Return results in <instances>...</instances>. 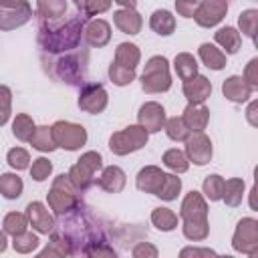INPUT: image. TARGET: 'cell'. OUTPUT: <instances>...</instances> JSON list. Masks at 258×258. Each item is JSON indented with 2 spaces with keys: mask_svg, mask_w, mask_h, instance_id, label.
Wrapping results in <instances>:
<instances>
[{
  "mask_svg": "<svg viewBox=\"0 0 258 258\" xmlns=\"http://www.w3.org/2000/svg\"><path fill=\"white\" fill-rule=\"evenodd\" d=\"M109 79H111L113 85L125 87V85H131V83L135 81V71L125 69V67L117 64V62H111V64H109Z\"/></svg>",
  "mask_w": 258,
  "mask_h": 258,
  "instance_id": "cell-44",
  "label": "cell"
},
{
  "mask_svg": "<svg viewBox=\"0 0 258 258\" xmlns=\"http://www.w3.org/2000/svg\"><path fill=\"white\" fill-rule=\"evenodd\" d=\"M22 189H24V181L20 175L16 173H0V194L6 198V200H18L22 196Z\"/></svg>",
  "mask_w": 258,
  "mask_h": 258,
  "instance_id": "cell-32",
  "label": "cell"
},
{
  "mask_svg": "<svg viewBox=\"0 0 258 258\" xmlns=\"http://www.w3.org/2000/svg\"><path fill=\"white\" fill-rule=\"evenodd\" d=\"M181 232L191 242H202L210 236V222H181Z\"/></svg>",
  "mask_w": 258,
  "mask_h": 258,
  "instance_id": "cell-40",
  "label": "cell"
},
{
  "mask_svg": "<svg viewBox=\"0 0 258 258\" xmlns=\"http://www.w3.org/2000/svg\"><path fill=\"white\" fill-rule=\"evenodd\" d=\"M173 71H175V75L183 83L189 81V79H194V77H198V60H196V56L189 54V52L175 54V58H173Z\"/></svg>",
  "mask_w": 258,
  "mask_h": 258,
  "instance_id": "cell-30",
  "label": "cell"
},
{
  "mask_svg": "<svg viewBox=\"0 0 258 258\" xmlns=\"http://www.w3.org/2000/svg\"><path fill=\"white\" fill-rule=\"evenodd\" d=\"M12 115V91L6 85H0V127L8 123Z\"/></svg>",
  "mask_w": 258,
  "mask_h": 258,
  "instance_id": "cell-47",
  "label": "cell"
},
{
  "mask_svg": "<svg viewBox=\"0 0 258 258\" xmlns=\"http://www.w3.org/2000/svg\"><path fill=\"white\" fill-rule=\"evenodd\" d=\"M218 254L206 246H185L179 250V258H216Z\"/></svg>",
  "mask_w": 258,
  "mask_h": 258,
  "instance_id": "cell-49",
  "label": "cell"
},
{
  "mask_svg": "<svg viewBox=\"0 0 258 258\" xmlns=\"http://www.w3.org/2000/svg\"><path fill=\"white\" fill-rule=\"evenodd\" d=\"M228 12V2L226 0H204L198 4V10L194 14V20L202 28H212L224 20Z\"/></svg>",
  "mask_w": 258,
  "mask_h": 258,
  "instance_id": "cell-13",
  "label": "cell"
},
{
  "mask_svg": "<svg viewBox=\"0 0 258 258\" xmlns=\"http://www.w3.org/2000/svg\"><path fill=\"white\" fill-rule=\"evenodd\" d=\"M131 258H159V250L151 242H139L133 246Z\"/></svg>",
  "mask_w": 258,
  "mask_h": 258,
  "instance_id": "cell-50",
  "label": "cell"
},
{
  "mask_svg": "<svg viewBox=\"0 0 258 258\" xmlns=\"http://www.w3.org/2000/svg\"><path fill=\"white\" fill-rule=\"evenodd\" d=\"M149 26H151V30H153L155 34H159V36H169V34H173V30H175V16H173L169 10H165V8H157V10H153V14L149 16Z\"/></svg>",
  "mask_w": 258,
  "mask_h": 258,
  "instance_id": "cell-26",
  "label": "cell"
},
{
  "mask_svg": "<svg viewBox=\"0 0 258 258\" xmlns=\"http://www.w3.org/2000/svg\"><path fill=\"white\" fill-rule=\"evenodd\" d=\"M179 191H181V179L175 173H165V179H163L161 189L157 191V198H161L165 202H173Z\"/></svg>",
  "mask_w": 258,
  "mask_h": 258,
  "instance_id": "cell-42",
  "label": "cell"
},
{
  "mask_svg": "<svg viewBox=\"0 0 258 258\" xmlns=\"http://www.w3.org/2000/svg\"><path fill=\"white\" fill-rule=\"evenodd\" d=\"M137 125L143 127L147 133H157L163 129L167 117H165V109L163 105L155 103V101H147L139 107V113H137Z\"/></svg>",
  "mask_w": 258,
  "mask_h": 258,
  "instance_id": "cell-15",
  "label": "cell"
},
{
  "mask_svg": "<svg viewBox=\"0 0 258 258\" xmlns=\"http://www.w3.org/2000/svg\"><path fill=\"white\" fill-rule=\"evenodd\" d=\"M36 258H67L60 250H56L52 244H48V246H44L38 254H36Z\"/></svg>",
  "mask_w": 258,
  "mask_h": 258,
  "instance_id": "cell-53",
  "label": "cell"
},
{
  "mask_svg": "<svg viewBox=\"0 0 258 258\" xmlns=\"http://www.w3.org/2000/svg\"><path fill=\"white\" fill-rule=\"evenodd\" d=\"M244 81H246V85L254 91V89H258V58L254 56V58H250L248 60V64H246V69H244V77H242Z\"/></svg>",
  "mask_w": 258,
  "mask_h": 258,
  "instance_id": "cell-51",
  "label": "cell"
},
{
  "mask_svg": "<svg viewBox=\"0 0 258 258\" xmlns=\"http://www.w3.org/2000/svg\"><path fill=\"white\" fill-rule=\"evenodd\" d=\"M56 147L67 151H77L87 143V129L73 121H56L50 125Z\"/></svg>",
  "mask_w": 258,
  "mask_h": 258,
  "instance_id": "cell-8",
  "label": "cell"
},
{
  "mask_svg": "<svg viewBox=\"0 0 258 258\" xmlns=\"http://www.w3.org/2000/svg\"><path fill=\"white\" fill-rule=\"evenodd\" d=\"M32 18V4L26 0H0V30H14Z\"/></svg>",
  "mask_w": 258,
  "mask_h": 258,
  "instance_id": "cell-9",
  "label": "cell"
},
{
  "mask_svg": "<svg viewBox=\"0 0 258 258\" xmlns=\"http://www.w3.org/2000/svg\"><path fill=\"white\" fill-rule=\"evenodd\" d=\"M198 54H200L202 62H204L208 69H212V71H222V69L226 67V54H224L216 44H210V42L200 44Z\"/></svg>",
  "mask_w": 258,
  "mask_h": 258,
  "instance_id": "cell-28",
  "label": "cell"
},
{
  "mask_svg": "<svg viewBox=\"0 0 258 258\" xmlns=\"http://www.w3.org/2000/svg\"><path fill=\"white\" fill-rule=\"evenodd\" d=\"M163 129H165V133H167V137H169L171 141H185V139L191 135L181 117H171V119H167L165 125H163Z\"/></svg>",
  "mask_w": 258,
  "mask_h": 258,
  "instance_id": "cell-41",
  "label": "cell"
},
{
  "mask_svg": "<svg viewBox=\"0 0 258 258\" xmlns=\"http://www.w3.org/2000/svg\"><path fill=\"white\" fill-rule=\"evenodd\" d=\"M28 169H30V177H32L34 181H44V179H48V175L52 173V163H50L46 157H36Z\"/></svg>",
  "mask_w": 258,
  "mask_h": 258,
  "instance_id": "cell-46",
  "label": "cell"
},
{
  "mask_svg": "<svg viewBox=\"0 0 258 258\" xmlns=\"http://www.w3.org/2000/svg\"><path fill=\"white\" fill-rule=\"evenodd\" d=\"M30 145L42 153H50L56 149V143H54V137H52V129L48 125H40L36 127L32 139H30Z\"/></svg>",
  "mask_w": 258,
  "mask_h": 258,
  "instance_id": "cell-36",
  "label": "cell"
},
{
  "mask_svg": "<svg viewBox=\"0 0 258 258\" xmlns=\"http://www.w3.org/2000/svg\"><path fill=\"white\" fill-rule=\"evenodd\" d=\"M147 139H149V133L143 127L129 125L125 129L115 131L109 137V149L115 155H129V153H135V151L143 149L147 145Z\"/></svg>",
  "mask_w": 258,
  "mask_h": 258,
  "instance_id": "cell-7",
  "label": "cell"
},
{
  "mask_svg": "<svg viewBox=\"0 0 258 258\" xmlns=\"http://www.w3.org/2000/svg\"><path fill=\"white\" fill-rule=\"evenodd\" d=\"M83 38H85V42L89 46L103 48L111 40V24L107 20H103V18H91L85 24Z\"/></svg>",
  "mask_w": 258,
  "mask_h": 258,
  "instance_id": "cell-17",
  "label": "cell"
},
{
  "mask_svg": "<svg viewBox=\"0 0 258 258\" xmlns=\"http://www.w3.org/2000/svg\"><path fill=\"white\" fill-rule=\"evenodd\" d=\"M85 258H117V252L109 242H103V244L91 246L85 252Z\"/></svg>",
  "mask_w": 258,
  "mask_h": 258,
  "instance_id": "cell-48",
  "label": "cell"
},
{
  "mask_svg": "<svg viewBox=\"0 0 258 258\" xmlns=\"http://www.w3.org/2000/svg\"><path fill=\"white\" fill-rule=\"evenodd\" d=\"M85 24H87V18L81 14H73L69 18H60L54 22H40L36 42L42 54L58 56V54L73 52L75 48H79L83 40Z\"/></svg>",
  "mask_w": 258,
  "mask_h": 258,
  "instance_id": "cell-2",
  "label": "cell"
},
{
  "mask_svg": "<svg viewBox=\"0 0 258 258\" xmlns=\"http://www.w3.org/2000/svg\"><path fill=\"white\" fill-rule=\"evenodd\" d=\"M181 119L189 133H204V129L210 123V109L206 105H187L183 109Z\"/></svg>",
  "mask_w": 258,
  "mask_h": 258,
  "instance_id": "cell-21",
  "label": "cell"
},
{
  "mask_svg": "<svg viewBox=\"0 0 258 258\" xmlns=\"http://www.w3.org/2000/svg\"><path fill=\"white\" fill-rule=\"evenodd\" d=\"M216 258H234V256H230V254H222V256H216Z\"/></svg>",
  "mask_w": 258,
  "mask_h": 258,
  "instance_id": "cell-58",
  "label": "cell"
},
{
  "mask_svg": "<svg viewBox=\"0 0 258 258\" xmlns=\"http://www.w3.org/2000/svg\"><path fill=\"white\" fill-rule=\"evenodd\" d=\"M202 189H204V198L210 200V202H220L222 200V191H224V177L218 175V173H210L206 175L204 183H202Z\"/></svg>",
  "mask_w": 258,
  "mask_h": 258,
  "instance_id": "cell-39",
  "label": "cell"
},
{
  "mask_svg": "<svg viewBox=\"0 0 258 258\" xmlns=\"http://www.w3.org/2000/svg\"><path fill=\"white\" fill-rule=\"evenodd\" d=\"M113 22L125 34H139L143 26V18L135 8H117L113 14Z\"/></svg>",
  "mask_w": 258,
  "mask_h": 258,
  "instance_id": "cell-22",
  "label": "cell"
},
{
  "mask_svg": "<svg viewBox=\"0 0 258 258\" xmlns=\"http://www.w3.org/2000/svg\"><path fill=\"white\" fill-rule=\"evenodd\" d=\"M26 228H28V220H26V214L22 212H8L2 220V232L12 238L18 234H24Z\"/></svg>",
  "mask_w": 258,
  "mask_h": 258,
  "instance_id": "cell-35",
  "label": "cell"
},
{
  "mask_svg": "<svg viewBox=\"0 0 258 258\" xmlns=\"http://www.w3.org/2000/svg\"><path fill=\"white\" fill-rule=\"evenodd\" d=\"M103 169V157L99 151H87L83 153L77 163L69 169V179L71 183L75 185V189L81 194V191H87L93 183H95V175L97 171Z\"/></svg>",
  "mask_w": 258,
  "mask_h": 258,
  "instance_id": "cell-6",
  "label": "cell"
},
{
  "mask_svg": "<svg viewBox=\"0 0 258 258\" xmlns=\"http://www.w3.org/2000/svg\"><path fill=\"white\" fill-rule=\"evenodd\" d=\"M248 258H258V252H252V254H248Z\"/></svg>",
  "mask_w": 258,
  "mask_h": 258,
  "instance_id": "cell-57",
  "label": "cell"
},
{
  "mask_svg": "<svg viewBox=\"0 0 258 258\" xmlns=\"http://www.w3.org/2000/svg\"><path fill=\"white\" fill-rule=\"evenodd\" d=\"M238 26L240 32L248 38H252L256 42V30H258V10L256 8H248L238 16ZM240 34V36H242Z\"/></svg>",
  "mask_w": 258,
  "mask_h": 258,
  "instance_id": "cell-38",
  "label": "cell"
},
{
  "mask_svg": "<svg viewBox=\"0 0 258 258\" xmlns=\"http://www.w3.org/2000/svg\"><path fill=\"white\" fill-rule=\"evenodd\" d=\"M214 40L224 54H236L242 44V36L234 26H222L214 32Z\"/></svg>",
  "mask_w": 258,
  "mask_h": 258,
  "instance_id": "cell-25",
  "label": "cell"
},
{
  "mask_svg": "<svg viewBox=\"0 0 258 258\" xmlns=\"http://www.w3.org/2000/svg\"><path fill=\"white\" fill-rule=\"evenodd\" d=\"M46 200H48V208L52 210V214L56 218L69 214L75 206H79L83 202L67 173H60L52 179V185L46 194Z\"/></svg>",
  "mask_w": 258,
  "mask_h": 258,
  "instance_id": "cell-4",
  "label": "cell"
},
{
  "mask_svg": "<svg viewBox=\"0 0 258 258\" xmlns=\"http://www.w3.org/2000/svg\"><path fill=\"white\" fill-rule=\"evenodd\" d=\"M151 224L161 232H171L177 228V214L169 208H155L151 212Z\"/></svg>",
  "mask_w": 258,
  "mask_h": 258,
  "instance_id": "cell-34",
  "label": "cell"
},
{
  "mask_svg": "<svg viewBox=\"0 0 258 258\" xmlns=\"http://www.w3.org/2000/svg\"><path fill=\"white\" fill-rule=\"evenodd\" d=\"M244 189H246L244 179H240V177L224 179V191H222V200H224V204L230 206V208L240 206L242 200H244Z\"/></svg>",
  "mask_w": 258,
  "mask_h": 258,
  "instance_id": "cell-29",
  "label": "cell"
},
{
  "mask_svg": "<svg viewBox=\"0 0 258 258\" xmlns=\"http://www.w3.org/2000/svg\"><path fill=\"white\" fill-rule=\"evenodd\" d=\"M107 103H109V95L101 83H85L81 87L79 99H77V105L81 111L99 115L107 109Z\"/></svg>",
  "mask_w": 258,
  "mask_h": 258,
  "instance_id": "cell-10",
  "label": "cell"
},
{
  "mask_svg": "<svg viewBox=\"0 0 258 258\" xmlns=\"http://www.w3.org/2000/svg\"><path fill=\"white\" fill-rule=\"evenodd\" d=\"M141 89L149 95L165 93L171 89L169 60L163 54H155L145 62V69L141 73Z\"/></svg>",
  "mask_w": 258,
  "mask_h": 258,
  "instance_id": "cell-5",
  "label": "cell"
},
{
  "mask_svg": "<svg viewBox=\"0 0 258 258\" xmlns=\"http://www.w3.org/2000/svg\"><path fill=\"white\" fill-rule=\"evenodd\" d=\"M181 91H183V97L187 99V105H204L208 101V97L212 95V83L208 77L198 75V77L185 81Z\"/></svg>",
  "mask_w": 258,
  "mask_h": 258,
  "instance_id": "cell-18",
  "label": "cell"
},
{
  "mask_svg": "<svg viewBox=\"0 0 258 258\" xmlns=\"http://www.w3.org/2000/svg\"><path fill=\"white\" fill-rule=\"evenodd\" d=\"M179 218H181V222H208L206 198L196 189L187 191L179 206Z\"/></svg>",
  "mask_w": 258,
  "mask_h": 258,
  "instance_id": "cell-14",
  "label": "cell"
},
{
  "mask_svg": "<svg viewBox=\"0 0 258 258\" xmlns=\"http://www.w3.org/2000/svg\"><path fill=\"white\" fill-rule=\"evenodd\" d=\"M256 109H258V103H256V101H250L248 111H246V119H248V123H250L252 127H256V125H258V119H256Z\"/></svg>",
  "mask_w": 258,
  "mask_h": 258,
  "instance_id": "cell-54",
  "label": "cell"
},
{
  "mask_svg": "<svg viewBox=\"0 0 258 258\" xmlns=\"http://www.w3.org/2000/svg\"><path fill=\"white\" fill-rule=\"evenodd\" d=\"M198 4H200L198 0H177L175 2V10L183 18H194V14L198 10Z\"/></svg>",
  "mask_w": 258,
  "mask_h": 258,
  "instance_id": "cell-52",
  "label": "cell"
},
{
  "mask_svg": "<svg viewBox=\"0 0 258 258\" xmlns=\"http://www.w3.org/2000/svg\"><path fill=\"white\" fill-rule=\"evenodd\" d=\"M139 60H141V50H139L137 44H133V42H121V44H117V48H115V60L113 62H117V64H121L125 69L135 71V67L139 64Z\"/></svg>",
  "mask_w": 258,
  "mask_h": 258,
  "instance_id": "cell-27",
  "label": "cell"
},
{
  "mask_svg": "<svg viewBox=\"0 0 258 258\" xmlns=\"http://www.w3.org/2000/svg\"><path fill=\"white\" fill-rule=\"evenodd\" d=\"M232 248L242 254L258 252V222L254 218H242L236 224L232 236Z\"/></svg>",
  "mask_w": 258,
  "mask_h": 258,
  "instance_id": "cell-11",
  "label": "cell"
},
{
  "mask_svg": "<svg viewBox=\"0 0 258 258\" xmlns=\"http://www.w3.org/2000/svg\"><path fill=\"white\" fill-rule=\"evenodd\" d=\"M26 220L28 226H32L38 234H50L54 228V218L52 214L46 210V206L42 202H30L26 206Z\"/></svg>",
  "mask_w": 258,
  "mask_h": 258,
  "instance_id": "cell-16",
  "label": "cell"
},
{
  "mask_svg": "<svg viewBox=\"0 0 258 258\" xmlns=\"http://www.w3.org/2000/svg\"><path fill=\"white\" fill-rule=\"evenodd\" d=\"M185 157L189 163L194 165H206L212 161V155H214V147H212V141L206 133H191L187 139H185Z\"/></svg>",
  "mask_w": 258,
  "mask_h": 258,
  "instance_id": "cell-12",
  "label": "cell"
},
{
  "mask_svg": "<svg viewBox=\"0 0 258 258\" xmlns=\"http://www.w3.org/2000/svg\"><path fill=\"white\" fill-rule=\"evenodd\" d=\"M105 222L83 202L75 206L69 214L58 216L54 220V228L50 232V242L64 256H83L95 246L109 242L105 232Z\"/></svg>",
  "mask_w": 258,
  "mask_h": 258,
  "instance_id": "cell-1",
  "label": "cell"
},
{
  "mask_svg": "<svg viewBox=\"0 0 258 258\" xmlns=\"http://www.w3.org/2000/svg\"><path fill=\"white\" fill-rule=\"evenodd\" d=\"M6 248H8V238H6V234L0 230V254H2Z\"/></svg>",
  "mask_w": 258,
  "mask_h": 258,
  "instance_id": "cell-55",
  "label": "cell"
},
{
  "mask_svg": "<svg viewBox=\"0 0 258 258\" xmlns=\"http://www.w3.org/2000/svg\"><path fill=\"white\" fill-rule=\"evenodd\" d=\"M254 194H256V189L252 187V189H250V208H252V210H256V204H254Z\"/></svg>",
  "mask_w": 258,
  "mask_h": 258,
  "instance_id": "cell-56",
  "label": "cell"
},
{
  "mask_svg": "<svg viewBox=\"0 0 258 258\" xmlns=\"http://www.w3.org/2000/svg\"><path fill=\"white\" fill-rule=\"evenodd\" d=\"M48 75L54 81L67 83V85H81L87 77V64H89V52L87 50H73L58 54L56 58L48 56L44 60Z\"/></svg>",
  "mask_w": 258,
  "mask_h": 258,
  "instance_id": "cell-3",
  "label": "cell"
},
{
  "mask_svg": "<svg viewBox=\"0 0 258 258\" xmlns=\"http://www.w3.org/2000/svg\"><path fill=\"white\" fill-rule=\"evenodd\" d=\"M67 8H69L67 0H38L34 4V12L40 22H54L64 18Z\"/></svg>",
  "mask_w": 258,
  "mask_h": 258,
  "instance_id": "cell-24",
  "label": "cell"
},
{
  "mask_svg": "<svg viewBox=\"0 0 258 258\" xmlns=\"http://www.w3.org/2000/svg\"><path fill=\"white\" fill-rule=\"evenodd\" d=\"M34 131H36V125H34V121H32L30 115L18 113V115L14 117V121H12V135H14L18 141L30 143Z\"/></svg>",
  "mask_w": 258,
  "mask_h": 258,
  "instance_id": "cell-31",
  "label": "cell"
},
{
  "mask_svg": "<svg viewBox=\"0 0 258 258\" xmlns=\"http://www.w3.org/2000/svg\"><path fill=\"white\" fill-rule=\"evenodd\" d=\"M75 6L81 12V16L91 20V16H99V14L107 12L113 6V2H109V0H77Z\"/></svg>",
  "mask_w": 258,
  "mask_h": 258,
  "instance_id": "cell-37",
  "label": "cell"
},
{
  "mask_svg": "<svg viewBox=\"0 0 258 258\" xmlns=\"http://www.w3.org/2000/svg\"><path fill=\"white\" fill-rule=\"evenodd\" d=\"M127 183V175L119 165H109L101 169V175L97 177V185L107 194H119L123 191Z\"/></svg>",
  "mask_w": 258,
  "mask_h": 258,
  "instance_id": "cell-20",
  "label": "cell"
},
{
  "mask_svg": "<svg viewBox=\"0 0 258 258\" xmlns=\"http://www.w3.org/2000/svg\"><path fill=\"white\" fill-rule=\"evenodd\" d=\"M222 93H224V97L228 99V101H232V103H246V101H250V97H252V89L246 85V81L242 79V77H238V75H232V77H228L224 83H222Z\"/></svg>",
  "mask_w": 258,
  "mask_h": 258,
  "instance_id": "cell-23",
  "label": "cell"
},
{
  "mask_svg": "<svg viewBox=\"0 0 258 258\" xmlns=\"http://www.w3.org/2000/svg\"><path fill=\"white\" fill-rule=\"evenodd\" d=\"M161 161H163V165H165L167 169H171L175 175H179V173H185V171L189 169V161H187L185 153H183L181 149H177V147H173V149H167V151L163 153Z\"/></svg>",
  "mask_w": 258,
  "mask_h": 258,
  "instance_id": "cell-33",
  "label": "cell"
},
{
  "mask_svg": "<svg viewBox=\"0 0 258 258\" xmlns=\"http://www.w3.org/2000/svg\"><path fill=\"white\" fill-rule=\"evenodd\" d=\"M163 179H165V173L161 171V167H157V165H145V167L139 169V173L135 177V185H137L139 191L157 196V191L163 185Z\"/></svg>",
  "mask_w": 258,
  "mask_h": 258,
  "instance_id": "cell-19",
  "label": "cell"
},
{
  "mask_svg": "<svg viewBox=\"0 0 258 258\" xmlns=\"http://www.w3.org/2000/svg\"><path fill=\"white\" fill-rule=\"evenodd\" d=\"M38 244H40L38 236L32 234V232H28V230H26L24 234H18V236L12 238V248H14L18 254H30L32 250L38 248Z\"/></svg>",
  "mask_w": 258,
  "mask_h": 258,
  "instance_id": "cell-43",
  "label": "cell"
},
{
  "mask_svg": "<svg viewBox=\"0 0 258 258\" xmlns=\"http://www.w3.org/2000/svg\"><path fill=\"white\" fill-rule=\"evenodd\" d=\"M6 161H8V165L12 169L22 171V169H28L30 167V153L24 147H12L6 153Z\"/></svg>",
  "mask_w": 258,
  "mask_h": 258,
  "instance_id": "cell-45",
  "label": "cell"
}]
</instances>
